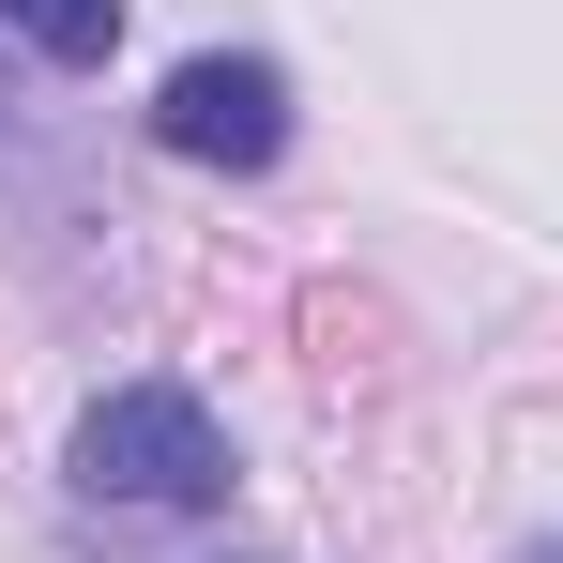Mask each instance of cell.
Wrapping results in <instances>:
<instances>
[{
  "instance_id": "6da1fadb",
  "label": "cell",
  "mask_w": 563,
  "mask_h": 563,
  "mask_svg": "<svg viewBox=\"0 0 563 563\" xmlns=\"http://www.w3.org/2000/svg\"><path fill=\"white\" fill-rule=\"evenodd\" d=\"M77 503H122V518H213L229 503V427L198 411L184 380H122L77 411Z\"/></svg>"
},
{
  "instance_id": "7a4b0ae2",
  "label": "cell",
  "mask_w": 563,
  "mask_h": 563,
  "mask_svg": "<svg viewBox=\"0 0 563 563\" xmlns=\"http://www.w3.org/2000/svg\"><path fill=\"white\" fill-rule=\"evenodd\" d=\"M153 137L184 168H275L289 153V77L260 46H198V62H168V92H153Z\"/></svg>"
},
{
  "instance_id": "3957f363",
  "label": "cell",
  "mask_w": 563,
  "mask_h": 563,
  "mask_svg": "<svg viewBox=\"0 0 563 563\" xmlns=\"http://www.w3.org/2000/svg\"><path fill=\"white\" fill-rule=\"evenodd\" d=\"M0 31H15L31 62H107V46H122V0H0Z\"/></svg>"
},
{
  "instance_id": "277c9868",
  "label": "cell",
  "mask_w": 563,
  "mask_h": 563,
  "mask_svg": "<svg viewBox=\"0 0 563 563\" xmlns=\"http://www.w3.org/2000/svg\"><path fill=\"white\" fill-rule=\"evenodd\" d=\"M0 122H15V77H0Z\"/></svg>"
},
{
  "instance_id": "5b68a950",
  "label": "cell",
  "mask_w": 563,
  "mask_h": 563,
  "mask_svg": "<svg viewBox=\"0 0 563 563\" xmlns=\"http://www.w3.org/2000/svg\"><path fill=\"white\" fill-rule=\"evenodd\" d=\"M533 563H563V533H549V549H533Z\"/></svg>"
}]
</instances>
